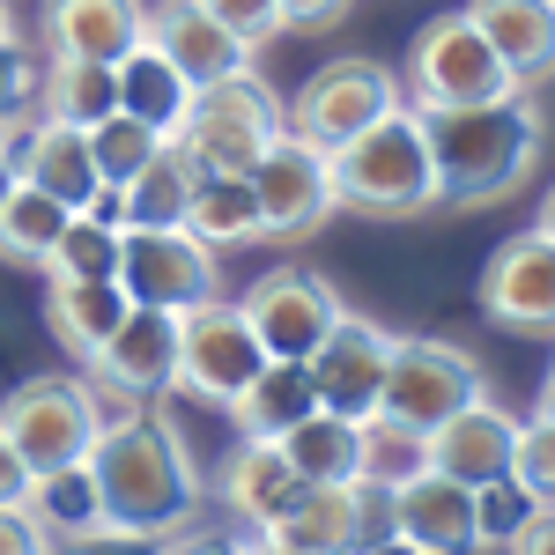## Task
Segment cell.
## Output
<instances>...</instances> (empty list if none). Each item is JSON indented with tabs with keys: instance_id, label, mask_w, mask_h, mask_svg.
Returning a JSON list of instances; mask_svg holds the SVG:
<instances>
[{
	"instance_id": "cell-1",
	"label": "cell",
	"mask_w": 555,
	"mask_h": 555,
	"mask_svg": "<svg viewBox=\"0 0 555 555\" xmlns=\"http://www.w3.org/2000/svg\"><path fill=\"white\" fill-rule=\"evenodd\" d=\"M89 481L112 533H141V541H171L201 518V467L185 452L164 415H119L96 429L89 444Z\"/></svg>"
},
{
	"instance_id": "cell-2",
	"label": "cell",
	"mask_w": 555,
	"mask_h": 555,
	"mask_svg": "<svg viewBox=\"0 0 555 555\" xmlns=\"http://www.w3.org/2000/svg\"><path fill=\"white\" fill-rule=\"evenodd\" d=\"M423 133L444 208H496V201L526 193V178L541 171V119L518 96L474 104V112H437V119H423Z\"/></svg>"
},
{
	"instance_id": "cell-3",
	"label": "cell",
	"mask_w": 555,
	"mask_h": 555,
	"mask_svg": "<svg viewBox=\"0 0 555 555\" xmlns=\"http://www.w3.org/2000/svg\"><path fill=\"white\" fill-rule=\"evenodd\" d=\"M326 178H334V208H348V215L408 222V215L437 208V171H429L423 112L400 104V112H385L371 133L326 149Z\"/></svg>"
},
{
	"instance_id": "cell-4",
	"label": "cell",
	"mask_w": 555,
	"mask_h": 555,
	"mask_svg": "<svg viewBox=\"0 0 555 555\" xmlns=\"http://www.w3.org/2000/svg\"><path fill=\"white\" fill-rule=\"evenodd\" d=\"M282 133H289L282 127V96L245 67V75H230V82L193 89V104H185V119H178L171 141L193 156L201 178H245Z\"/></svg>"
},
{
	"instance_id": "cell-5",
	"label": "cell",
	"mask_w": 555,
	"mask_h": 555,
	"mask_svg": "<svg viewBox=\"0 0 555 555\" xmlns=\"http://www.w3.org/2000/svg\"><path fill=\"white\" fill-rule=\"evenodd\" d=\"M474 400H489V392H481V363L467 348L429 341V334H400L392 356H385V385H378L371 423L400 429V437H429L437 423H452Z\"/></svg>"
},
{
	"instance_id": "cell-6",
	"label": "cell",
	"mask_w": 555,
	"mask_h": 555,
	"mask_svg": "<svg viewBox=\"0 0 555 555\" xmlns=\"http://www.w3.org/2000/svg\"><path fill=\"white\" fill-rule=\"evenodd\" d=\"M96 429H104V408L75 378H30V385H15L8 408H0V437L15 444V460L30 467V481H44L60 467H82Z\"/></svg>"
},
{
	"instance_id": "cell-7",
	"label": "cell",
	"mask_w": 555,
	"mask_h": 555,
	"mask_svg": "<svg viewBox=\"0 0 555 555\" xmlns=\"http://www.w3.org/2000/svg\"><path fill=\"white\" fill-rule=\"evenodd\" d=\"M408 96H415L423 119H437V112L504 104V96H518V82L496 67V52L474 38L467 15H437L415 38V52H408Z\"/></svg>"
},
{
	"instance_id": "cell-8",
	"label": "cell",
	"mask_w": 555,
	"mask_h": 555,
	"mask_svg": "<svg viewBox=\"0 0 555 555\" xmlns=\"http://www.w3.org/2000/svg\"><path fill=\"white\" fill-rule=\"evenodd\" d=\"M400 75L378 67V60H326L311 82L282 104V127L311 141V149H341L356 133H371L385 112H400Z\"/></svg>"
},
{
	"instance_id": "cell-9",
	"label": "cell",
	"mask_w": 555,
	"mask_h": 555,
	"mask_svg": "<svg viewBox=\"0 0 555 555\" xmlns=\"http://www.w3.org/2000/svg\"><path fill=\"white\" fill-rule=\"evenodd\" d=\"M119 297L133 311H193V304L222 297V274H215V253L193 237V230H127L119 237Z\"/></svg>"
},
{
	"instance_id": "cell-10",
	"label": "cell",
	"mask_w": 555,
	"mask_h": 555,
	"mask_svg": "<svg viewBox=\"0 0 555 555\" xmlns=\"http://www.w3.org/2000/svg\"><path fill=\"white\" fill-rule=\"evenodd\" d=\"M245 193H253V215H259V237H267V245H297V237H311V230L334 215L326 149L282 133L253 171H245Z\"/></svg>"
},
{
	"instance_id": "cell-11",
	"label": "cell",
	"mask_w": 555,
	"mask_h": 555,
	"mask_svg": "<svg viewBox=\"0 0 555 555\" xmlns=\"http://www.w3.org/2000/svg\"><path fill=\"white\" fill-rule=\"evenodd\" d=\"M259 341L253 326H245V311L230 297H208L193 304V311H178V378L193 400H215V408H230L245 385L259 378Z\"/></svg>"
},
{
	"instance_id": "cell-12",
	"label": "cell",
	"mask_w": 555,
	"mask_h": 555,
	"mask_svg": "<svg viewBox=\"0 0 555 555\" xmlns=\"http://www.w3.org/2000/svg\"><path fill=\"white\" fill-rule=\"evenodd\" d=\"M245 326H253V341L267 363H304L311 348L334 334V319H341V297L311 274V267H267L253 289H245Z\"/></svg>"
},
{
	"instance_id": "cell-13",
	"label": "cell",
	"mask_w": 555,
	"mask_h": 555,
	"mask_svg": "<svg viewBox=\"0 0 555 555\" xmlns=\"http://www.w3.org/2000/svg\"><path fill=\"white\" fill-rule=\"evenodd\" d=\"M481 311L504 334H526V341H548L555 334V230H548V215L489 253V267H481Z\"/></svg>"
},
{
	"instance_id": "cell-14",
	"label": "cell",
	"mask_w": 555,
	"mask_h": 555,
	"mask_svg": "<svg viewBox=\"0 0 555 555\" xmlns=\"http://www.w3.org/2000/svg\"><path fill=\"white\" fill-rule=\"evenodd\" d=\"M385 356H392V334L371 326V319H334V334L304 356V378H311V400L341 423H371L378 415V385H385Z\"/></svg>"
},
{
	"instance_id": "cell-15",
	"label": "cell",
	"mask_w": 555,
	"mask_h": 555,
	"mask_svg": "<svg viewBox=\"0 0 555 555\" xmlns=\"http://www.w3.org/2000/svg\"><path fill=\"white\" fill-rule=\"evenodd\" d=\"M89 392H127V400H149L178 378V319L171 311H133L104 334V348L89 356Z\"/></svg>"
},
{
	"instance_id": "cell-16",
	"label": "cell",
	"mask_w": 555,
	"mask_h": 555,
	"mask_svg": "<svg viewBox=\"0 0 555 555\" xmlns=\"http://www.w3.org/2000/svg\"><path fill=\"white\" fill-rule=\"evenodd\" d=\"M512 452H518V415H504L496 400H474L460 408L452 423H437L423 437V467L460 481V489H489L512 474Z\"/></svg>"
},
{
	"instance_id": "cell-17",
	"label": "cell",
	"mask_w": 555,
	"mask_h": 555,
	"mask_svg": "<svg viewBox=\"0 0 555 555\" xmlns=\"http://www.w3.org/2000/svg\"><path fill=\"white\" fill-rule=\"evenodd\" d=\"M392 489V533L408 541V548L423 555H474V489L460 481H444V474H400V481H385Z\"/></svg>"
},
{
	"instance_id": "cell-18",
	"label": "cell",
	"mask_w": 555,
	"mask_h": 555,
	"mask_svg": "<svg viewBox=\"0 0 555 555\" xmlns=\"http://www.w3.org/2000/svg\"><path fill=\"white\" fill-rule=\"evenodd\" d=\"M149 38V0H44V44L52 60L119 67Z\"/></svg>"
},
{
	"instance_id": "cell-19",
	"label": "cell",
	"mask_w": 555,
	"mask_h": 555,
	"mask_svg": "<svg viewBox=\"0 0 555 555\" xmlns=\"http://www.w3.org/2000/svg\"><path fill=\"white\" fill-rule=\"evenodd\" d=\"M141 44H156V52L178 67V82H185V89L230 82V75L253 67V52L230 38L222 23H208L193 0H156V8H149V38H141Z\"/></svg>"
},
{
	"instance_id": "cell-20",
	"label": "cell",
	"mask_w": 555,
	"mask_h": 555,
	"mask_svg": "<svg viewBox=\"0 0 555 555\" xmlns=\"http://www.w3.org/2000/svg\"><path fill=\"white\" fill-rule=\"evenodd\" d=\"M467 23H474V38L496 52V67H504L518 89L548 75V60H555V0H474Z\"/></svg>"
},
{
	"instance_id": "cell-21",
	"label": "cell",
	"mask_w": 555,
	"mask_h": 555,
	"mask_svg": "<svg viewBox=\"0 0 555 555\" xmlns=\"http://www.w3.org/2000/svg\"><path fill=\"white\" fill-rule=\"evenodd\" d=\"M274 452H282V467L297 474V489H348V481L371 474V429L319 408V415H304Z\"/></svg>"
},
{
	"instance_id": "cell-22",
	"label": "cell",
	"mask_w": 555,
	"mask_h": 555,
	"mask_svg": "<svg viewBox=\"0 0 555 555\" xmlns=\"http://www.w3.org/2000/svg\"><path fill=\"white\" fill-rule=\"evenodd\" d=\"M259 548L274 555H356V481L348 489H297L259 526Z\"/></svg>"
},
{
	"instance_id": "cell-23",
	"label": "cell",
	"mask_w": 555,
	"mask_h": 555,
	"mask_svg": "<svg viewBox=\"0 0 555 555\" xmlns=\"http://www.w3.org/2000/svg\"><path fill=\"white\" fill-rule=\"evenodd\" d=\"M15 178L23 185H38L44 201H60L67 215H82L104 185H96V171H89V141L75 127H52V119H38V127L23 133V149H15Z\"/></svg>"
},
{
	"instance_id": "cell-24",
	"label": "cell",
	"mask_w": 555,
	"mask_h": 555,
	"mask_svg": "<svg viewBox=\"0 0 555 555\" xmlns=\"http://www.w3.org/2000/svg\"><path fill=\"white\" fill-rule=\"evenodd\" d=\"M304 415H319L304 363H259V378L230 400V423H237V437H245V444H282Z\"/></svg>"
},
{
	"instance_id": "cell-25",
	"label": "cell",
	"mask_w": 555,
	"mask_h": 555,
	"mask_svg": "<svg viewBox=\"0 0 555 555\" xmlns=\"http://www.w3.org/2000/svg\"><path fill=\"white\" fill-rule=\"evenodd\" d=\"M193 185H201L193 156H185L178 141H164V149L133 171V185H119V215H127V230H185Z\"/></svg>"
},
{
	"instance_id": "cell-26",
	"label": "cell",
	"mask_w": 555,
	"mask_h": 555,
	"mask_svg": "<svg viewBox=\"0 0 555 555\" xmlns=\"http://www.w3.org/2000/svg\"><path fill=\"white\" fill-rule=\"evenodd\" d=\"M112 82H119V112H127V119H141L149 133H164V141L178 133L185 104H193V89L178 82V67L156 52V44H133L127 60L112 67Z\"/></svg>"
},
{
	"instance_id": "cell-27",
	"label": "cell",
	"mask_w": 555,
	"mask_h": 555,
	"mask_svg": "<svg viewBox=\"0 0 555 555\" xmlns=\"http://www.w3.org/2000/svg\"><path fill=\"white\" fill-rule=\"evenodd\" d=\"M127 319V297H119V282H52V297H44V326H52V341L67 348V356H96L104 334Z\"/></svg>"
},
{
	"instance_id": "cell-28",
	"label": "cell",
	"mask_w": 555,
	"mask_h": 555,
	"mask_svg": "<svg viewBox=\"0 0 555 555\" xmlns=\"http://www.w3.org/2000/svg\"><path fill=\"white\" fill-rule=\"evenodd\" d=\"M38 104H44V119H52V127L89 133L96 119H112V112H119V82H112V67L52 60V67H38Z\"/></svg>"
},
{
	"instance_id": "cell-29",
	"label": "cell",
	"mask_w": 555,
	"mask_h": 555,
	"mask_svg": "<svg viewBox=\"0 0 555 555\" xmlns=\"http://www.w3.org/2000/svg\"><path fill=\"white\" fill-rule=\"evenodd\" d=\"M215 489H222V504H230L237 518L267 526V518L297 496V474L282 467V452H274V444H237V452L222 460V474H215Z\"/></svg>"
},
{
	"instance_id": "cell-30",
	"label": "cell",
	"mask_w": 555,
	"mask_h": 555,
	"mask_svg": "<svg viewBox=\"0 0 555 555\" xmlns=\"http://www.w3.org/2000/svg\"><path fill=\"white\" fill-rule=\"evenodd\" d=\"M23 512L38 518L44 541H82V533L104 526V504H96L89 467H60V474H44V481H30V504Z\"/></svg>"
},
{
	"instance_id": "cell-31",
	"label": "cell",
	"mask_w": 555,
	"mask_h": 555,
	"mask_svg": "<svg viewBox=\"0 0 555 555\" xmlns=\"http://www.w3.org/2000/svg\"><path fill=\"white\" fill-rule=\"evenodd\" d=\"M60 230H67V208L44 201L38 185L15 178V193L0 201V259H15V267H44L52 245H60Z\"/></svg>"
},
{
	"instance_id": "cell-32",
	"label": "cell",
	"mask_w": 555,
	"mask_h": 555,
	"mask_svg": "<svg viewBox=\"0 0 555 555\" xmlns=\"http://www.w3.org/2000/svg\"><path fill=\"white\" fill-rule=\"evenodd\" d=\"M185 230L208 253H222V245H259V215H253L245 178H201L193 185V208H185Z\"/></svg>"
},
{
	"instance_id": "cell-33",
	"label": "cell",
	"mask_w": 555,
	"mask_h": 555,
	"mask_svg": "<svg viewBox=\"0 0 555 555\" xmlns=\"http://www.w3.org/2000/svg\"><path fill=\"white\" fill-rule=\"evenodd\" d=\"M119 237H127V230H112V222H96V215H67V230H60V245L44 259V274H52V282H112V274H119Z\"/></svg>"
},
{
	"instance_id": "cell-34",
	"label": "cell",
	"mask_w": 555,
	"mask_h": 555,
	"mask_svg": "<svg viewBox=\"0 0 555 555\" xmlns=\"http://www.w3.org/2000/svg\"><path fill=\"white\" fill-rule=\"evenodd\" d=\"M89 141V171H96V185L104 193H119V185H133V171L164 149V133H149L141 119H127V112H112V119H96V127L82 133Z\"/></svg>"
},
{
	"instance_id": "cell-35",
	"label": "cell",
	"mask_w": 555,
	"mask_h": 555,
	"mask_svg": "<svg viewBox=\"0 0 555 555\" xmlns=\"http://www.w3.org/2000/svg\"><path fill=\"white\" fill-rule=\"evenodd\" d=\"M533 512H541V496H526L512 474H504V481L474 489V541H481V548H504V541H512Z\"/></svg>"
},
{
	"instance_id": "cell-36",
	"label": "cell",
	"mask_w": 555,
	"mask_h": 555,
	"mask_svg": "<svg viewBox=\"0 0 555 555\" xmlns=\"http://www.w3.org/2000/svg\"><path fill=\"white\" fill-rule=\"evenodd\" d=\"M512 481L526 496H555V423H548V392L533 408V423H518V452H512Z\"/></svg>"
},
{
	"instance_id": "cell-37",
	"label": "cell",
	"mask_w": 555,
	"mask_h": 555,
	"mask_svg": "<svg viewBox=\"0 0 555 555\" xmlns=\"http://www.w3.org/2000/svg\"><path fill=\"white\" fill-rule=\"evenodd\" d=\"M193 8H201L208 23H222L230 38L245 44V52H253V44H267L274 30H282V15H274V0H193Z\"/></svg>"
},
{
	"instance_id": "cell-38",
	"label": "cell",
	"mask_w": 555,
	"mask_h": 555,
	"mask_svg": "<svg viewBox=\"0 0 555 555\" xmlns=\"http://www.w3.org/2000/svg\"><path fill=\"white\" fill-rule=\"evenodd\" d=\"M30 96H38V60H30L15 38H0V127H8Z\"/></svg>"
},
{
	"instance_id": "cell-39",
	"label": "cell",
	"mask_w": 555,
	"mask_h": 555,
	"mask_svg": "<svg viewBox=\"0 0 555 555\" xmlns=\"http://www.w3.org/2000/svg\"><path fill=\"white\" fill-rule=\"evenodd\" d=\"M164 541H141V533H112V526H96L82 541H52V555H156Z\"/></svg>"
},
{
	"instance_id": "cell-40",
	"label": "cell",
	"mask_w": 555,
	"mask_h": 555,
	"mask_svg": "<svg viewBox=\"0 0 555 555\" xmlns=\"http://www.w3.org/2000/svg\"><path fill=\"white\" fill-rule=\"evenodd\" d=\"M0 555H52V541L38 533V518L23 504H0Z\"/></svg>"
},
{
	"instance_id": "cell-41",
	"label": "cell",
	"mask_w": 555,
	"mask_h": 555,
	"mask_svg": "<svg viewBox=\"0 0 555 555\" xmlns=\"http://www.w3.org/2000/svg\"><path fill=\"white\" fill-rule=\"evenodd\" d=\"M274 15H282V30H334L348 0H274Z\"/></svg>"
},
{
	"instance_id": "cell-42",
	"label": "cell",
	"mask_w": 555,
	"mask_h": 555,
	"mask_svg": "<svg viewBox=\"0 0 555 555\" xmlns=\"http://www.w3.org/2000/svg\"><path fill=\"white\" fill-rule=\"evenodd\" d=\"M504 548H512V555H555V512L541 504V512L526 518V526H518V533L504 541Z\"/></svg>"
},
{
	"instance_id": "cell-43",
	"label": "cell",
	"mask_w": 555,
	"mask_h": 555,
	"mask_svg": "<svg viewBox=\"0 0 555 555\" xmlns=\"http://www.w3.org/2000/svg\"><path fill=\"white\" fill-rule=\"evenodd\" d=\"M156 555H253V541H237V533H185V541H164Z\"/></svg>"
},
{
	"instance_id": "cell-44",
	"label": "cell",
	"mask_w": 555,
	"mask_h": 555,
	"mask_svg": "<svg viewBox=\"0 0 555 555\" xmlns=\"http://www.w3.org/2000/svg\"><path fill=\"white\" fill-rule=\"evenodd\" d=\"M0 504H30V467L15 460L8 437H0Z\"/></svg>"
},
{
	"instance_id": "cell-45",
	"label": "cell",
	"mask_w": 555,
	"mask_h": 555,
	"mask_svg": "<svg viewBox=\"0 0 555 555\" xmlns=\"http://www.w3.org/2000/svg\"><path fill=\"white\" fill-rule=\"evenodd\" d=\"M15 193V127H0V201Z\"/></svg>"
},
{
	"instance_id": "cell-46",
	"label": "cell",
	"mask_w": 555,
	"mask_h": 555,
	"mask_svg": "<svg viewBox=\"0 0 555 555\" xmlns=\"http://www.w3.org/2000/svg\"><path fill=\"white\" fill-rule=\"evenodd\" d=\"M363 555H423V548H408V541L392 533V541H378V548H363Z\"/></svg>"
},
{
	"instance_id": "cell-47",
	"label": "cell",
	"mask_w": 555,
	"mask_h": 555,
	"mask_svg": "<svg viewBox=\"0 0 555 555\" xmlns=\"http://www.w3.org/2000/svg\"><path fill=\"white\" fill-rule=\"evenodd\" d=\"M0 38H8V0H0Z\"/></svg>"
},
{
	"instance_id": "cell-48",
	"label": "cell",
	"mask_w": 555,
	"mask_h": 555,
	"mask_svg": "<svg viewBox=\"0 0 555 555\" xmlns=\"http://www.w3.org/2000/svg\"><path fill=\"white\" fill-rule=\"evenodd\" d=\"M253 555H274V548H259V541H253Z\"/></svg>"
}]
</instances>
